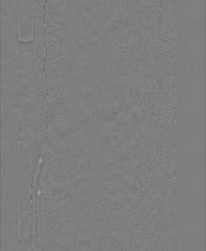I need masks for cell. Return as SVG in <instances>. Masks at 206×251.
<instances>
[{
	"label": "cell",
	"mask_w": 206,
	"mask_h": 251,
	"mask_svg": "<svg viewBox=\"0 0 206 251\" xmlns=\"http://www.w3.org/2000/svg\"><path fill=\"white\" fill-rule=\"evenodd\" d=\"M45 44L39 39L20 41L18 37L2 44L1 92L26 95L47 92Z\"/></svg>",
	"instance_id": "cell-1"
},
{
	"label": "cell",
	"mask_w": 206,
	"mask_h": 251,
	"mask_svg": "<svg viewBox=\"0 0 206 251\" xmlns=\"http://www.w3.org/2000/svg\"><path fill=\"white\" fill-rule=\"evenodd\" d=\"M194 201L193 197L192 196L190 200V205L189 206V220L193 222L194 218Z\"/></svg>",
	"instance_id": "cell-2"
},
{
	"label": "cell",
	"mask_w": 206,
	"mask_h": 251,
	"mask_svg": "<svg viewBox=\"0 0 206 251\" xmlns=\"http://www.w3.org/2000/svg\"><path fill=\"white\" fill-rule=\"evenodd\" d=\"M185 220L187 224L189 221V201L188 196L187 197L185 200Z\"/></svg>",
	"instance_id": "cell-3"
},
{
	"label": "cell",
	"mask_w": 206,
	"mask_h": 251,
	"mask_svg": "<svg viewBox=\"0 0 206 251\" xmlns=\"http://www.w3.org/2000/svg\"><path fill=\"white\" fill-rule=\"evenodd\" d=\"M199 213V198L197 194L194 201V214L196 218L197 219Z\"/></svg>",
	"instance_id": "cell-4"
},
{
	"label": "cell",
	"mask_w": 206,
	"mask_h": 251,
	"mask_svg": "<svg viewBox=\"0 0 206 251\" xmlns=\"http://www.w3.org/2000/svg\"><path fill=\"white\" fill-rule=\"evenodd\" d=\"M204 211V194L201 192L200 197L199 198V213L201 216H202Z\"/></svg>",
	"instance_id": "cell-5"
},
{
	"label": "cell",
	"mask_w": 206,
	"mask_h": 251,
	"mask_svg": "<svg viewBox=\"0 0 206 251\" xmlns=\"http://www.w3.org/2000/svg\"><path fill=\"white\" fill-rule=\"evenodd\" d=\"M199 248H198V251H203V245H204V240L203 239V237L202 236H200V237L199 239Z\"/></svg>",
	"instance_id": "cell-6"
},
{
	"label": "cell",
	"mask_w": 206,
	"mask_h": 251,
	"mask_svg": "<svg viewBox=\"0 0 206 251\" xmlns=\"http://www.w3.org/2000/svg\"><path fill=\"white\" fill-rule=\"evenodd\" d=\"M198 238H196L195 239L194 244V251H198Z\"/></svg>",
	"instance_id": "cell-7"
},
{
	"label": "cell",
	"mask_w": 206,
	"mask_h": 251,
	"mask_svg": "<svg viewBox=\"0 0 206 251\" xmlns=\"http://www.w3.org/2000/svg\"><path fill=\"white\" fill-rule=\"evenodd\" d=\"M189 251H193V241L192 238L190 239L189 245Z\"/></svg>",
	"instance_id": "cell-8"
}]
</instances>
